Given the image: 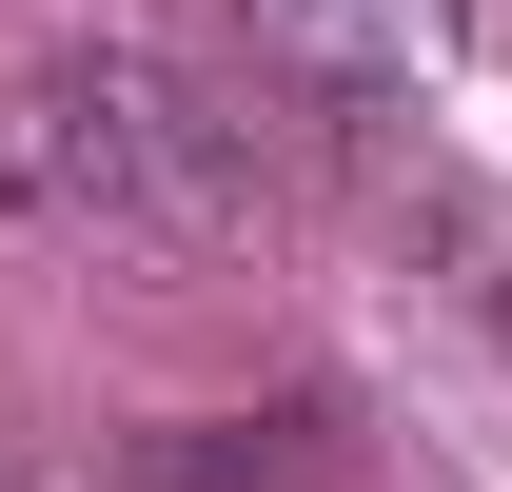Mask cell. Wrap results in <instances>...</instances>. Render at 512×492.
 I'll use <instances>...</instances> for the list:
<instances>
[{
  "instance_id": "obj_1",
  "label": "cell",
  "mask_w": 512,
  "mask_h": 492,
  "mask_svg": "<svg viewBox=\"0 0 512 492\" xmlns=\"http://www.w3.org/2000/svg\"><path fill=\"white\" fill-rule=\"evenodd\" d=\"M158 158H178V99H158V79L138 60H99V79H20V99H0V197H99V217H119V197H158Z\"/></svg>"
},
{
  "instance_id": "obj_2",
  "label": "cell",
  "mask_w": 512,
  "mask_h": 492,
  "mask_svg": "<svg viewBox=\"0 0 512 492\" xmlns=\"http://www.w3.org/2000/svg\"><path fill=\"white\" fill-rule=\"evenodd\" d=\"M256 60L296 79V99H414L453 79V0H237Z\"/></svg>"
}]
</instances>
